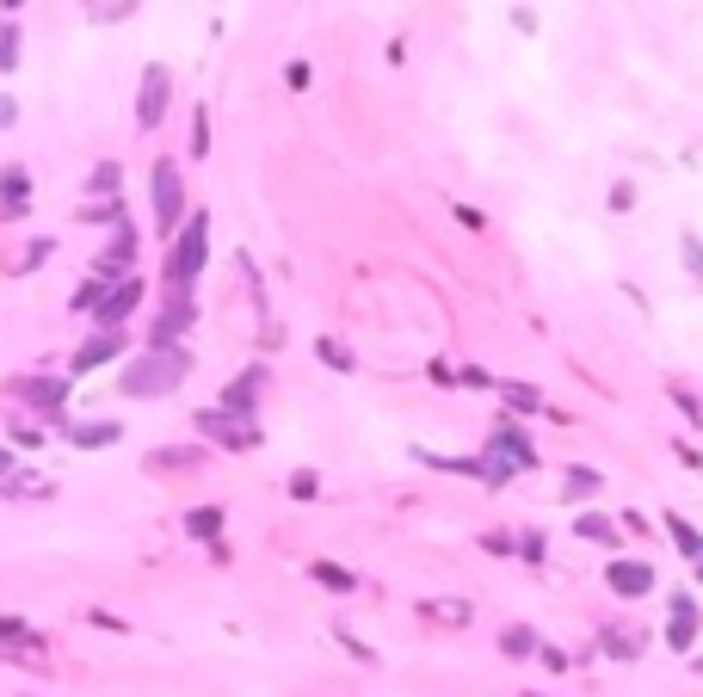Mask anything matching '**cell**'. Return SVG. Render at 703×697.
<instances>
[{
    "label": "cell",
    "instance_id": "cell-1",
    "mask_svg": "<svg viewBox=\"0 0 703 697\" xmlns=\"http://www.w3.org/2000/svg\"><path fill=\"white\" fill-rule=\"evenodd\" d=\"M192 377V346H136L118 364V389L130 401H161Z\"/></svg>",
    "mask_w": 703,
    "mask_h": 697
},
{
    "label": "cell",
    "instance_id": "cell-2",
    "mask_svg": "<svg viewBox=\"0 0 703 697\" xmlns=\"http://www.w3.org/2000/svg\"><path fill=\"white\" fill-rule=\"evenodd\" d=\"M210 266V210H192L179 223V235H173V247H167V284H198V272Z\"/></svg>",
    "mask_w": 703,
    "mask_h": 697
},
{
    "label": "cell",
    "instance_id": "cell-3",
    "mask_svg": "<svg viewBox=\"0 0 703 697\" xmlns=\"http://www.w3.org/2000/svg\"><path fill=\"white\" fill-rule=\"evenodd\" d=\"M68 371H37V377H13L7 383V395H19L25 408H31V420H44L50 432H62L68 426Z\"/></svg>",
    "mask_w": 703,
    "mask_h": 697
},
{
    "label": "cell",
    "instance_id": "cell-4",
    "mask_svg": "<svg viewBox=\"0 0 703 697\" xmlns=\"http://www.w3.org/2000/svg\"><path fill=\"white\" fill-rule=\"evenodd\" d=\"M148 216H155L161 235H179V223L192 216V198H185V179H179V161H155L148 167Z\"/></svg>",
    "mask_w": 703,
    "mask_h": 697
},
{
    "label": "cell",
    "instance_id": "cell-5",
    "mask_svg": "<svg viewBox=\"0 0 703 697\" xmlns=\"http://www.w3.org/2000/svg\"><path fill=\"white\" fill-rule=\"evenodd\" d=\"M198 327V297H192V284H167V297L161 309L148 315L142 327V346H185V334Z\"/></svg>",
    "mask_w": 703,
    "mask_h": 697
},
{
    "label": "cell",
    "instance_id": "cell-6",
    "mask_svg": "<svg viewBox=\"0 0 703 697\" xmlns=\"http://www.w3.org/2000/svg\"><path fill=\"white\" fill-rule=\"evenodd\" d=\"M192 432H198V438H210L216 451H235V457H247V451H259V445H266V432H259V420L222 414V408H198V414H192Z\"/></svg>",
    "mask_w": 703,
    "mask_h": 697
},
{
    "label": "cell",
    "instance_id": "cell-7",
    "mask_svg": "<svg viewBox=\"0 0 703 697\" xmlns=\"http://www.w3.org/2000/svg\"><path fill=\"white\" fill-rule=\"evenodd\" d=\"M136 346L124 327H93V334L68 352V377H93V371H111V364H124Z\"/></svg>",
    "mask_w": 703,
    "mask_h": 697
},
{
    "label": "cell",
    "instance_id": "cell-8",
    "mask_svg": "<svg viewBox=\"0 0 703 697\" xmlns=\"http://www.w3.org/2000/svg\"><path fill=\"white\" fill-rule=\"evenodd\" d=\"M136 253H142V229L136 223H118L105 235V247L93 253V278L118 284V278H136Z\"/></svg>",
    "mask_w": 703,
    "mask_h": 697
},
{
    "label": "cell",
    "instance_id": "cell-9",
    "mask_svg": "<svg viewBox=\"0 0 703 697\" xmlns=\"http://www.w3.org/2000/svg\"><path fill=\"white\" fill-rule=\"evenodd\" d=\"M167 105H173V75H167V62H148L136 81V130H161Z\"/></svg>",
    "mask_w": 703,
    "mask_h": 697
},
{
    "label": "cell",
    "instance_id": "cell-10",
    "mask_svg": "<svg viewBox=\"0 0 703 697\" xmlns=\"http://www.w3.org/2000/svg\"><path fill=\"white\" fill-rule=\"evenodd\" d=\"M481 457H494V463H500V469H512V475L537 469V445H531V432H525V426H512V420H500V426L488 432Z\"/></svg>",
    "mask_w": 703,
    "mask_h": 697
},
{
    "label": "cell",
    "instance_id": "cell-11",
    "mask_svg": "<svg viewBox=\"0 0 703 697\" xmlns=\"http://www.w3.org/2000/svg\"><path fill=\"white\" fill-rule=\"evenodd\" d=\"M142 309H148V278L136 272V278H118V284L105 290V303L93 309V327H124V321L142 315Z\"/></svg>",
    "mask_w": 703,
    "mask_h": 697
},
{
    "label": "cell",
    "instance_id": "cell-12",
    "mask_svg": "<svg viewBox=\"0 0 703 697\" xmlns=\"http://www.w3.org/2000/svg\"><path fill=\"white\" fill-rule=\"evenodd\" d=\"M266 364H247V371L241 377H229V383H222V395H216V408L222 414H241V420H253L259 414V395H266Z\"/></svg>",
    "mask_w": 703,
    "mask_h": 697
},
{
    "label": "cell",
    "instance_id": "cell-13",
    "mask_svg": "<svg viewBox=\"0 0 703 697\" xmlns=\"http://www.w3.org/2000/svg\"><path fill=\"white\" fill-rule=\"evenodd\" d=\"M605 586H611V599H648L660 586V574L648 562H636V556H611L605 562Z\"/></svg>",
    "mask_w": 703,
    "mask_h": 697
},
{
    "label": "cell",
    "instance_id": "cell-14",
    "mask_svg": "<svg viewBox=\"0 0 703 697\" xmlns=\"http://www.w3.org/2000/svg\"><path fill=\"white\" fill-rule=\"evenodd\" d=\"M697 630H703V605L691 599V593H673L666 599V648L673 654H691V642H697Z\"/></svg>",
    "mask_w": 703,
    "mask_h": 697
},
{
    "label": "cell",
    "instance_id": "cell-15",
    "mask_svg": "<svg viewBox=\"0 0 703 697\" xmlns=\"http://www.w3.org/2000/svg\"><path fill=\"white\" fill-rule=\"evenodd\" d=\"M19 216H31V173L7 161L0 167V223H19Z\"/></svg>",
    "mask_w": 703,
    "mask_h": 697
},
{
    "label": "cell",
    "instance_id": "cell-16",
    "mask_svg": "<svg viewBox=\"0 0 703 697\" xmlns=\"http://www.w3.org/2000/svg\"><path fill=\"white\" fill-rule=\"evenodd\" d=\"M62 438H68L74 451H111V445L124 438V426H118V420H68Z\"/></svg>",
    "mask_w": 703,
    "mask_h": 697
},
{
    "label": "cell",
    "instance_id": "cell-17",
    "mask_svg": "<svg viewBox=\"0 0 703 697\" xmlns=\"http://www.w3.org/2000/svg\"><path fill=\"white\" fill-rule=\"evenodd\" d=\"M0 500H56V482L37 469H13V475H0Z\"/></svg>",
    "mask_w": 703,
    "mask_h": 697
},
{
    "label": "cell",
    "instance_id": "cell-18",
    "mask_svg": "<svg viewBox=\"0 0 703 697\" xmlns=\"http://www.w3.org/2000/svg\"><path fill=\"white\" fill-rule=\"evenodd\" d=\"M50 260H56V235H31L13 260H7V278H31V272H44Z\"/></svg>",
    "mask_w": 703,
    "mask_h": 697
},
{
    "label": "cell",
    "instance_id": "cell-19",
    "mask_svg": "<svg viewBox=\"0 0 703 697\" xmlns=\"http://www.w3.org/2000/svg\"><path fill=\"white\" fill-rule=\"evenodd\" d=\"M74 223H87V229H118V223H130V198H87L81 210H74Z\"/></svg>",
    "mask_w": 703,
    "mask_h": 697
},
{
    "label": "cell",
    "instance_id": "cell-20",
    "mask_svg": "<svg viewBox=\"0 0 703 697\" xmlns=\"http://www.w3.org/2000/svg\"><path fill=\"white\" fill-rule=\"evenodd\" d=\"M222 525H229V512H222V506H192V512H185V537H192V543H222Z\"/></svg>",
    "mask_w": 703,
    "mask_h": 697
},
{
    "label": "cell",
    "instance_id": "cell-21",
    "mask_svg": "<svg viewBox=\"0 0 703 697\" xmlns=\"http://www.w3.org/2000/svg\"><path fill=\"white\" fill-rule=\"evenodd\" d=\"M574 537H580V543H605V549L623 543V531H617L611 512H580V519H574Z\"/></svg>",
    "mask_w": 703,
    "mask_h": 697
},
{
    "label": "cell",
    "instance_id": "cell-22",
    "mask_svg": "<svg viewBox=\"0 0 703 697\" xmlns=\"http://www.w3.org/2000/svg\"><path fill=\"white\" fill-rule=\"evenodd\" d=\"M142 463L155 469V475H173V469H198V463H204V451H198V445H161V451H148Z\"/></svg>",
    "mask_w": 703,
    "mask_h": 697
},
{
    "label": "cell",
    "instance_id": "cell-23",
    "mask_svg": "<svg viewBox=\"0 0 703 697\" xmlns=\"http://www.w3.org/2000/svg\"><path fill=\"white\" fill-rule=\"evenodd\" d=\"M592 494H605V475H599V469L568 463V469H562V500H574V506H580V500H592Z\"/></svg>",
    "mask_w": 703,
    "mask_h": 697
},
{
    "label": "cell",
    "instance_id": "cell-24",
    "mask_svg": "<svg viewBox=\"0 0 703 697\" xmlns=\"http://www.w3.org/2000/svg\"><path fill=\"white\" fill-rule=\"evenodd\" d=\"M537 648H543V636L531 630V623H506V630H500V654L506 660H531Z\"/></svg>",
    "mask_w": 703,
    "mask_h": 697
},
{
    "label": "cell",
    "instance_id": "cell-25",
    "mask_svg": "<svg viewBox=\"0 0 703 697\" xmlns=\"http://www.w3.org/2000/svg\"><path fill=\"white\" fill-rule=\"evenodd\" d=\"M87 198H124V167L118 161H99L87 173Z\"/></svg>",
    "mask_w": 703,
    "mask_h": 697
},
{
    "label": "cell",
    "instance_id": "cell-26",
    "mask_svg": "<svg viewBox=\"0 0 703 697\" xmlns=\"http://www.w3.org/2000/svg\"><path fill=\"white\" fill-rule=\"evenodd\" d=\"M494 395L506 401V414H549V408H543V395H537L531 383H500Z\"/></svg>",
    "mask_w": 703,
    "mask_h": 697
},
{
    "label": "cell",
    "instance_id": "cell-27",
    "mask_svg": "<svg viewBox=\"0 0 703 697\" xmlns=\"http://www.w3.org/2000/svg\"><path fill=\"white\" fill-rule=\"evenodd\" d=\"M309 580L327 586V593H358V574L340 568V562H309Z\"/></svg>",
    "mask_w": 703,
    "mask_h": 697
},
{
    "label": "cell",
    "instance_id": "cell-28",
    "mask_svg": "<svg viewBox=\"0 0 703 697\" xmlns=\"http://www.w3.org/2000/svg\"><path fill=\"white\" fill-rule=\"evenodd\" d=\"M420 611H426L432 623H444V630H463V623L475 617V611H469V599H426Z\"/></svg>",
    "mask_w": 703,
    "mask_h": 697
},
{
    "label": "cell",
    "instance_id": "cell-29",
    "mask_svg": "<svg viewBox=\"0 0 703 697\" xmlns=\"http://www.w3.org/2000/svg\"><path fill=\"white\" fill-rule=\"evenodd\" d=\"M105 290H111V284H105V278H93V272H87V278H81V284H74V297H68V309H74V315H87V321H93V309H99V303H105Z\"/></svg>",
    "mask_w": 703,
    "mask_h": 697
},
{
    "label": "cell",
    "instance_id": "cell-30",
    "mask_svg": "<svg viewBox=\"0 0 703 697\" xmlns=\"http://www.w3.org/2000/svg\"><path fill=\"white\" fill-rule=\"evenodd\" d=\"M660 525H666V537H673V543H679V556H685V562H697V556H703V537H697V531H691V525L679 519V512H666V519H660Z\"/></svg>",
    "mask_w": 703,
    "mask_h": 697
},
{
    "label": "cell",
    "instance_id": "cell-31",
    "mask_svg": "<svg viewBox=\"0 0 703 697\" xmlns=\"http://www.w3.org/2000/svg\"><path fill=\"white\" fill-rule=\"evenodd\" d=\"M0 642H13V648H44V630H31L25 617H7V611H0Z\"/></svg>",
    "mask_w": 703,
    "mask_h": 697
},
{
    "label": "cell",
    "instance_id": "cell-32",
    "mask_svg": "<svg viewBox=\"0 0 703 697\" xmlns=\"http://www.w3.org/2000/svg\"><path fill=\"white\" fill-rule=\"evenodd\" d=\"M7 438H13L19 451H44V445H50V426H44V420H13Z\"/></svg>",
    "mask_w": 703,
    "mask_h": 697
},
{
    "label": "cell",
    "instance_id": "cell-33",
    "mask_svg": "<svg viewBox=\"0 0 703 697\" xmlns=\"http://www.w3.org/2000/svg\"><path fill=\"white\" fill-rule=\"evenodd\" d=\"M315 358L327 364V371H340V377H346V371H358V358H352L340 340H333V334H321V340H315Z\"/></svg>",
    "mask_w": 703,
    "mask_h": 697
},
{
    "label": "cell",
    "instance_id": "cell-34",
    "mask_svg": "<svg viewBox=\"0 0 703 697\" xmlns=\"http://www.w3.org/2000/svg\"><path fill=\"white\" fill-rule=\"evenodd\" d=\"M185 155L210 161V112H204V105H192V136H185Z\"/></svg>",
    "mask_w": 703,
    "mask_h": 697
},
{
    "label": "cell",
    "instance_id": "cell-35",
    "mask_svg": "<svg viewBox=\"0 0 703 697\" xmlns=\"http://www.w3.org/2000/svg\"><path fill=\"white\" fill-rule=\"evenodd\" d=\"M284 488H290V500H296V506H309V500H321V475H315V469H290V482H284Z\"/></svg>",
    "mask_w": 703,
    "mask_h": 697
},
{
    "label": "cell",
    "instance_id": "cell-36",
    "mask_svg": "<svg viewBox=\"0 0 703 697\" xmlns=\"http://www.w3.org/2000/svg\"><path fill=\"white\" fill-rule=\"evenodd\" d=\"M512 556H518V562H531V568H543V556H549L543 531H518V537H512Z\"/></svg>",
    "mask_w": 703,
    "mask_h": 697
},
{
    "label": "cell",
    "instance_id": "cell-37",
    "mask_svg": "<svg viewBox=\"0 0 703 697\" xmlns=\"http://www.w3.org/2000/svg\"><path fill=\"white\" fill-rule=\"evenodd\" d=\"M679 260H685V272L703 284V235H697V229H685V235H679Z\"/></svg>",
    "mask_w": 703,
    "mask_h": 697
},
{
    "label": "cell",
    "instance_id": "cell-38",
    "mask_svg": "<svg viewBox=\"0 0 703 697\" xmlns=\"http://www.w3.org/2000/svg\"><path fill=\"white\" fill-rule=\"evenodd\" d=\"M19 62H25V56H19V25L7 19V25H0V75H13Z\"/></svg>",
    "mask_w": 703,
    "mask_h": 697
},
{
    "label": "cell",
    "instance_id": "cell-39",
    "mask_svg": "<svg viewBox=\"0 0 703 697\" xmlns=\"http://www.w3.org/2000/svg\"><path fill=\"white\" fill-rule=\"evenodd\" d=\"M136 7H142V0H105V7H93L87 19H93V25H124Z\"/></svg>",
    "mask_w": 703,
    "mask_h": 697
},
{
    "label": "cell",
    "instance_id": "cell-40",
    "mask_svg": "<svg viewBox=\"0 0 703 697\" xmlns=\"http://www.w3.org/2000/svg\"><path fill=\"white\" fill-rule=\"evenodd\" d=\"M87 623H93V630H111V636H130V623L118 611H99V605H87Z\"/></svg>",
    "mask_w": 703,
    "mask_h": 697
},
{
    "label": "cell",
    "instance_id": "cell-41",
    "mask_svg": "<svg viewBox=\"0 0 703 697\" xmlns=\"http://www.w3.org/2000/svg\"><path fill=\"white\" fill-rule=\"evenodd\" d=\"M611 210H617V216L636 210V186H629V179H617V186H611Z\"/></svg>",
    "mask_w": 703,
    "mask_h": 697
},
{
    "label": "cell",
    "instance_id": "cell-42",
    "mask_svg": "<svg viewBox=\"0 0 703 697\" xmlns=\"http://www.w3.org/2000/svg\"><path fill=\"white\" fill-rule=\"evenodd\" d=\"M457 383H463V389H500L488 371H481V364H463V371H457Z\"/></svg>",
    "mask_w": 703,
    "mask_h": 697
},
{
    "label": "cell",
    "instance_id": "cell-43",
    "mask_svg": "<svg viewBox=\"0 0 703 697\" xmlns=\"http://www.w3.org/2000/svg\"><path fill=\"white\" fill-rule=\"evenodd\" d=\"M340 648H346L352 660H364V667H377V648H364V642H358L352 630H340Z\"/></svg>",
    "mask_w": 703,
    "mask_h": 697
},
{
    "label": "cell",
    "instance_id": "cell-44",
    "mask_svg": "<svg viewBox=\"0 0 703 697\" xmlns=\"http://www.w3.org/2000/svg\"><path fill=\"white\" fill-rule=\"evenodd\" d=\"M605 654H617V660H636L642 648H636V636H605Z\"/></svg>",
    "mask_w": 703,
    "mask_h": 697
},
{
    "label": "cell",
    "instance_id": "cell-45",
    "mask_svg": "<svg viewBox=\"0 0 703 697\" xmlns=\"http://www.w3.org/2000/svg\"><path fill=\"white\" fill-rule=\"evenodd\" d=\"M673 401H679V414H685L691 426H703V401H697V395H685V389H673Z\"/></svg>",
    "mask_w": 703,
    "mask_h": 697
},
{
    "label": "cell",
    "instance_id": "cell-46",
    "mask_svg": "<svg viewBox=\"0 0 703 697\" xmlns=\"http://www.w3.org/2000/svg\"><path fill=\"white\" fill-rule=\"evenodd\" d=\"M537 660H543V667H549V673H568V654H562V648H549V642L537 648Z\"/></svg>",
    "mask_w": 703,
    "mask_h": 697
},
{
    "label": "cell",
    "instance_id": "cell-47",
    "mask_svg": "<svg viewBox=\"0 0 703 697\" xmlns=\"http://www.w3.org/2000/svg\"><path fill=\"white\" fill-rule=\"evenodd\" d=\"M481 549H488V556H512V537L506 531H488V537H481Z\"/></svg>",
    "mask_w": 703,
    "mask_h": 697
},
{
    "label": "cell",
    "instance_id": "cell-48",
    "mask_svg": "<svg viewBox=\"0 0 703 697\" xmlns=\"http://www.w3.org/2000/svg\"><path fill=\"white\" fill-rule=\"evenodd\" d=\"M284 81H290V93H303V87H309V62H290Z\"/></svg>",
    "mask_w": 703,
    "mask_h": 697
},
{
    "label": "cell",
    "instance_id": "cell-49",
    "mask_svg": "<svg viewBox=\"0 0 703 697\" xmlns=\"http://www.w3.org/2000/svg\"><path fill=\"white\" fill-rule=\"evenodd\" d=\"M13 124H19V99L0 93V130H13Z\"/></svg>",
    "mask_w": 703,
    "mask_h": 697
},
{
    "label": "cell",
    "instance_id": "cell-50",
    "mask_svg": "<svg viewBox=\"0 0 703 697\" xmlns=\"http://www.w3.org/2000/svg\"><path fill=\"white\" fill-rule=\"evenodd\" d=\"M673 451H679L685 469H703V451H691V438H673Z\"/></svg>",
    "mask_w": 703,
    "mask_h": 697
},
{
    "label": "cell",
    "instance_id": "cell-51",
    "mask_svg": "<svg viewBox=\"0 0 703 697\" xmlns=\"http://www.w3.org/2000/svg\"><path fill=\"white\" fill-rule=\"evenodd\" d=\"M457 223H463V229H488V216H481L475 204H457Z\"/></svg>",
    "mask_w": 703,
    "mask_h": 697
},
{
    "label": "cell",
    "instance_id": "cell-52",
    "mask_svg": "<svg viewBox=\"0 0 703 697\" xmlns=\"http://www.w3.org/2000/svg\"><path fill=\"white\" fill-rule=\"evenodd\" d=\"M426 377H432V383H457V371H451L444 358H432V364H426Z\"/></svg>",
    "mask_w": 703,
    "mask_h": 697
},
{
    "label": "cell",
    "instance_id": "cell-53",
    "mask_svg": "<svg viewBox=\"0 0 703 697\" xmlns=\"http://www.w3.org/2000/svg\"><path fill=\"white\" fill-rule=\"evenodd\" d=\"M13 469H19V451H13V445H0V475H13Z\"/></svg>",
    "mask_w": 703,
    "mask_h": 697
},
{
    "label": "cell",
    "instance_id": "cell-54",
    "mask_svg": "<svg viewBox=\"0 0 703 697\" xmlns=\"http://www.w3.org/2000/svg\"><path fill=\"white\" fill-rule=\"evenodd\" d=\"M19 7H25V0H0V13H7V19H13V13H19Z\"/></svg>",
    "mask_w": 703,
    "mask_h": 697
},
{
    "label": "cell",
    "instance_id": "cell-55",
    "mask_svg": "<svg viewBox=\"0 0 703 697\" xmlns=\"http://www.w3.org/2000/svg\"><path fill=\"white\" fill-rule=\"evenodd\" d=\"M691 574H697V586H703V556H697V562H691Z\"/></svg>",
    "mask_w": 703,
    "mask_h": 697
},
{
    "label": "cell",
    "instance_id": "cell-56",
    "mask_svg": "<svg viewBox=\"0 0 703 697\" xmlns=\"http://www.w3.org/2000/svg\"><path fill=\"white\" fill-rule=\"evenodd\" d=\"M93 7H105V0H87V13H93Z\"/></svg>",
    "mask_w": 703,
    "mask_h": 697
},
{
    "label": "cell",
    "instance_id": "cell-57",
    "mask_svg": "<svg viewBox=\"0 0 703 697\" xmlns=\"http://www.w3.org/2000/svg\"><path fill=\"white\" fill-rule=\"evenodd\" d=\"M525 697H543V691H525Z\"/></svg>",
    "mask_w": 703,
    "mask_h": 697
}]
</instances>
